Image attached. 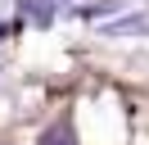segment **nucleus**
Masks as SVG:
<instances>
[{
	"instance_id": "obj_1",
	"label": "nucleus",
	"mask_w": 149,
	"mask_h": 145,
	"mask_svg": "<svg viewBox=\"0 0 149 145\" xmlns=\"http://www.w3.org/2000/svg\"><path fill=\"white\" fill-rule=\"evenodd\" d=\"M36 145H72V136H68V127H54V132H45Z\"/></svg>"
}]
</instances>
